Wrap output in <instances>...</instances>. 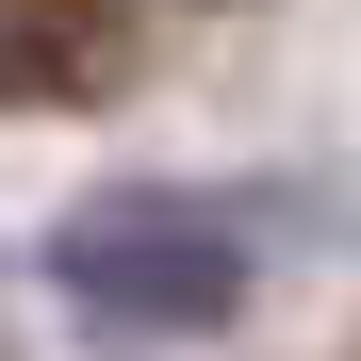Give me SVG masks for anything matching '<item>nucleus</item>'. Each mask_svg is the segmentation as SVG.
<instances>
[{"label": "nucleus", "instance_id": "1", "mask_svg": "<svg viewBox=\"0 0 361 361\" xmlns=\"http://www.w3.org/2000/svg\"><path fill=\"white\" fill-rule=\"evenodd\" d=\"M49 279H66L82 329H230L247 312V230H230L214 197H164V180H115V197H82L66 230H49Z\"/></svg>", "mask_w": 361, "mask_h": 361}, {"label": "nucleus", "instance_id": "2", "mask_svg": "<svg viewBox=\"0 0 361 361\" xmlns=\"http://www.w3.org/2000/svg\"><path fill=\"white\" fill-rule=\"evenodd\" d=\"M164 0H0V99L17 115H82L132 82V49H148Z\"/></svg>", "mask_w": 361, "mask_h": 361}]
</instances>
